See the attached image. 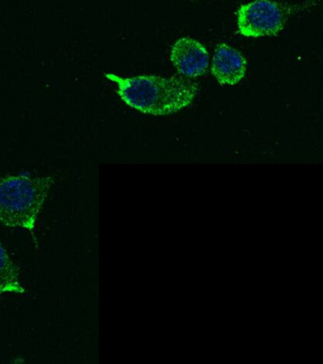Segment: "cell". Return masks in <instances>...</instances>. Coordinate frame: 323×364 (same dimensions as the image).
Wrapping results in <instances>:
<instances>
[{"label":"cell","instance_id":"6da1fadb","mask_svg":"<svg viewBox=\"0 0 323 364\" xmlns=\"http://www.w3.org/2000/svg\"><path fill=\"white\" fill-rule=\"evenodd\" d=\"M104 77L114 82L116 92L124 104L153 116H166L185 109L199 91L197 82L180 76L123 77L107 73Z\"/></svg>","mask_w":323,"mask_h":364},{"label":"cell","instance_id":"7a4b0ae2","mask_svg":"<svg viewBox=\"0 0 323 364\" xmlns=\"http://www.w3.org/2000/svg\"><path fill=\"white\" fill-rule=\"evenodd\" d=\"M53 183L50 176L19 173L0 178V225L28 230L38 246L36 225Z\"/></svg>","mask_w":323,"mask_h":364},{"label":"cell","instance_id":"3957f363","mask_svg":"<svg viewBox=\"0 0 323 364\" xmlns=\"http://www.w3.org/2000/svg\"><path fill=\"white\" fill-rule=\"evenodd\" d=\"M289 8L273 0H254L237 11L238 31L245 37L275 36L285 28Z\"/></svg>","mask_w":323,"mask_h":364},{"label":"cell","instance_id":"277c9868","mask_svg":"<svg viewBox=\"0 0 323 364\" xmlns=\"http://www.w3.org/2000/svg\"><path fill=\"white\" fill-rule=\"evenodd\" d=\"M172 64L184 78H197L204 75L209 68V53L197 40L181 37L172 47Z\"/></svg>","mask_w":323,"mask_h":364},{"label":"cell","instance_id":"5b68a950","mask_svg":"<svg viewBox=\"0 0 323 364\" xmlns=\"http://www.w3.org/2000/svg\"><path fill=\"white\" fill-rule=\"evenodd\" d=\"M246 60L236 48L219 43L215 47L212 62V74L222 85L240 84L246 73Z\"/></svg>","mask_w":323,"mask_h":364},{"label":"cell","instance_id":"8992f818","mask_svg":"<svg viewBox=\"0 0 323 364\" xmlns=\"http://www.w3.org/2000/svg\"><path fill=\"white\" fill-rule=\"evenodd\" d=\"M19 269L15 262L8 255L4 245L0 240V299L7 294H24Z\"/></svg>","mask_w":323,"mask_h":364}]
</instances>
